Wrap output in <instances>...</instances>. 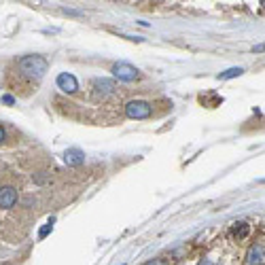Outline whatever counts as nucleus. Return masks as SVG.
<instances>
[{"mask_svg": "<svg viewBox=\"0 0 265 265\" xmlns=\"http://www.w3.org/2000/svg\"><path fill=\"white\" fill-rule=\"evenodd\" d=\"M19 70H21V75L38 81L47 73V60L40 55H26L24 60H19Z\"/></svg>", "mask_w": 265, "mask_h": 265, "instance_id": "f257e3e1", "label": "nucleus"}, {"mask_svg": "<svg viewBox=\"0 0 265 265\" xmlns=\"http://www.w3.org/2000/svg\"><path fill=\"white\" fill-rule=\"evenodd\" d=\"M125 113H127V117H132V119H147L149 114H151V106L147 102L136 100V102H130L125 106Z\"/></svg>", "mask_w": 265, "mask_h": 265, "instance_id": "f03ea898", "label": "nucleus"}, {"mask_svg": "<svg viewBox=\"0 0 265 265\" xmlns=\"http://www.w3.org/2000/svg\"><path fill=\"white\" fill-rule=\"evenodd\" d=\"M113 75L121 78V81H136L138 78V70H136L134 66H130V64H114L113 66Z\"/></svg>", "mask_w": 265, "mask_h": 265, "instance_id": "7ed1b4c3", "label": "nucleus"}, {"mask_svg": "<svg viewBox=\"0 0 265 265\" xmlns=\"http://www.w3.org/2000/svg\"><path fill=\"white\" fill-rule=\"evenodd\" d=\"M246 265H265V246L263 244H255L248 250Z\"/></svg>", "mask_w": 265, "mask_h": 265, "instance_id": "20e7f679", "label": "nucleus"}, {"mask_svg": "<svg viewBox=\"0 0 265 265\" xmlns=\"http://www.w3.org/2000/svg\"><path fill=\"white\" fill-rule=\"evenodd\" d=\"M17 202V191L13 187L0 189V208H13Z\"/></svg>", "mask_w": 265, "mask_h": 265, "instance_id": "39448f33", "label": "nucleus"}, {"mask_svg": "<svg viewBox=\"0 0 265 265\" xmlns=\"http://www.w3.org/2000/svg\"><path fill=\"white\" fill-rule=\"evenodd\" d=\"M57 87H60L62 91H66V94H75L76 91V78L68 73H62L60 76H57Z\"/></svg>", "mask_w": 265, "mask_h": 265, "instance_id": "423d86ee", "label": "nucleus"}, {"mask_svg": "<svg viewBox=\"0 0 265 265\" xmlns=\"http://www.w3.org/2000/svg\"><path fill=\"white\" fill-rule=\"evenodd\" d=\"M64 161H66L68 166H81L85 161V155H83V151H78V149H68V151L64 153Z\"/></svg>", "mask_w": 265, "mask_h": 265, "instance_id": "0eeeda50", "label": "nucleus"}, {"mask_svg": "<svg viewBox=\"0 0 265 265\" xmlns=\"http://www.w3.org/2000/svg\"><path fill=\"white\" fill-rule=\"evenodd\" d=\"M248 233H250V225L248 223H242V221H240V223L231 225V238L233 240H244Z\"/></svg>", "mask_w": 265, "mask_h": 265, "instance_id": "6e6552de", "label": "nucleus"}, {"mask_svg": "<svg viewBox=\"0 0 265 265\" xmlns=\"http://www.w3.org/2000/svg\"><path fill=\"white\" fill-rule=\"evenodd\" d=\"M94 87L98 94H102V96H109L113 94V89H114V83L113 81H106V78H98V81L94 83Z\"/></svg>", "mask_w": 265, "mask_h": 265, "instance_id": "1a4fd4ad", "label": "nucleus"}, {"mask_svg": "<svg viewBox=\"0 0 265 265\" xmlns=\"http://www.w3.org/2000/svg\"><path fill=\"white\" fill-rule=\"evenodd\" d=\"M242 75V68H229V70H225V73H221L219 75V78H233V76H240Z\"/></svg>", "mask_w": 265, "mask_h": 265, "instance_id": "9d476101", "label": "nucleus"}, {"mask_svg": "<svg viewBox=\"0 0 265 265\" xmlns=\"http://www.w3.org/2000/svg\"><path fill=\"white\" fill-rule=\"evenodd\" d=\"M51 229H53V221H49V223L40 229V238H45V235H47L49 231H51Z\"/></svg>", "mask_w": 265, "mask_h": 265, "instance_id": "9b49d317", "label": "nucleus"}, {"mask_svg": "<svg viewBox=\"0 0 265 265\" xmlns=\"http://www.w3.org/2000/svg\"><path fill=\"white\" fill-rule=\"evenodd\" d=\"M2 102H4V104H13V98H11V96H4Z\"/></svg>", "mask_w": 265, "mask_h": 265, "instance_id": "f8f14e48", "label": "nucleus"}, {"mask_svg": "<svg viewBox=\"0 0 265 265\" xmlns=\"http://www.w3.org/2000/svg\"><path fill=\"white\" fill-rule=\"evenodd\" d=\"M4 140V130H2V125H0V142Z\"/></svg>", "mask_w": 265, "mask_h": 265, "instance_id": "ddd939ff", "label": "nucleus"}, {"mask_svg": "<svg viewBox=\"0 0 265 265\" xmlns=\"http://www.w3.org/2000/svg\"><path fill=\"white\" fill-rule=\"evenodd\" d=\"M263 49H265V42H263V45H259V47H255V51H263Z\"/></svg>", "mask_w": 265, "mask_h": 265, "instance_id": "4468645a", "label": "nucleus"}, {"mask_svg": "<svg viewBox=\"0 0 265 265\" xmlns=\"http://www.w3.org/2000/svg\"><path fill=\"white\" fill-rule=\"evenodd\" d=\"M149 265H163V263H161V261H151Z\"/></svg>", "mask_w": 265, "mask_h": 265, "instance_id": "2eb2a0df", "label": "nucleus"}, {"mask_svg": "<svg viewBox=\"0 0 265 265\" xmlns=\"http://www.w3.org/2000/svg\"><path fill=\"white\" fill-rule=\"evenodd\" d=\"M261 4H263V6H265V2H261Z\"/></svg>", "mask_w": 265, "mask_h": 265, "instance_id": "dca6fc26", "label": "nucleus"}, {"mask_svg": "<svg viewBox=\"0 0 265 265\" xmlns=\"http://www.w3.org/2000/svg\"><path fill=\"white\" fill-rule=\"evenodd\" d=\"M202 265H204V263H202Z\"/></svg>", "mask_w": 265, "mask_h": 265, "instance_id": "f3484780", "label": "nucleus"}]
</instances>
